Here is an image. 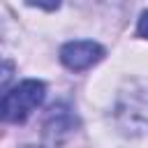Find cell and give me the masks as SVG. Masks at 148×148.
<instances>
[{"label": "cell", "instance_id": "obj_1", "mask_svg": "<svg viewBox=\"0 0 148 148\" xmlns=\"http://www.w3.org/2000/svg\"><path fill=\"white\" fill-rule=\"evenodd\" d=\"M46 95V86L37 79L21 81L2 97V118L7 123H23L42 102Z\"/></svg>", "mask_w": 148, "mask_h": 148}, {"label": "cell", "instance_id": "obj_2", "mask_svg": "<svg viewBox=\"0 0 148 148\" xmlns=\"http://www.w3.org/2000/svg\"><path fill=\"white\" fill-rule=\"evenodd\" d=\"M116 116L127 132H148V83H134L118 99Z\"/></svg>", "mask_w": 148, "mask_h": 148}, {"label": "cell", "instance_id": "obj_3", "mask_svg": "<svg viewBox=\"0 0 148 148\" xmlns=\"http://www.w3.org/2000/svg\"><path fill=\"white\" fill-rule=\"evenodd\" d=\"M102 58H104V49L97 42H88V39L67 42L60 49V62L72 72H83L95 62H99Z\"/></svg>", "mask_w": 148, "mask_h": 148}, {"label": "cell", "instance_id": "obj_4", "mask_svg": "<svg viewBox=\"0 0 148 148\" xmlns=\"http://www.w3.org/2000/svg\"><path fill=\"white\" fill-rule=\"evenodd\" d=\"M74 130V116L69 113V106L65 104H53L46 113V120H44V132L49 134V139L53 143L62 141L69 132Z\"/></svg>", "mask_w": 148, "mask_h": 148}, {"label": "cell", "instance_id": "obj_5", "mask_svg": "<svg viewBox=\"0 0 148 148\" xmlns=\"http://www.w3.org/2000/svg\"><path fill=\"white\" fill-rule=\"evenodd\" d=\"M28 5H32V7H42V9H58L60 7V0H25Z\"/></svg>", "mask_w": 148, "mask_h": 148}, {"label": "cell", "instance_id": "obj_6", "mask_svg": "<svg viewBox=\"0 0 148 148\" xmlns=\"http://www.w3.org/2000/svg\"><path fill=\"white\" fill-rule=\"evenodd\" d=\"M136 32H139L141 37H146V39H148V9L141 14V18H139V25H136Z\"/></svg>", "mask_w": 148, "mask_h": 148}]
</instances>
